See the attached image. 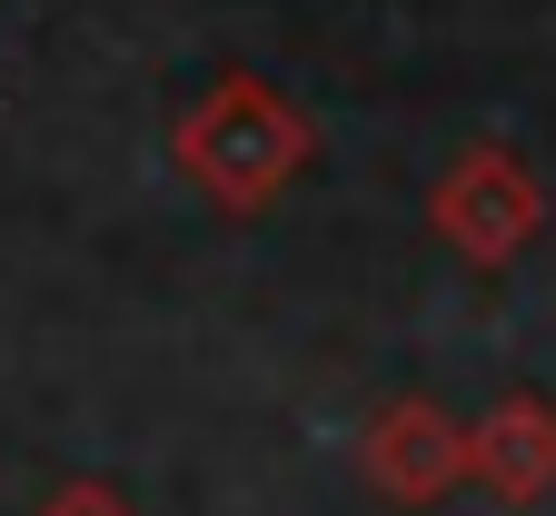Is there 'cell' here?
I'll return each instance as SVG.
<instances>
[{
	"mask_svg": "<svg viewBox=\"0 0 556 516\" xmlns=\"http://www.w3.org/2000/svg\"><path fill=\"white\" fill-rule=\"evenodd\" d=\"M428 229H438V249H457L477 278H497V268H517V259L536 249L546 189H536V169L507 150V139H467V150L438 169V189H428Z\"/></svg>",
	"mask_w": 556,
	"mask_h": 516,
	"instance_id": "2",
	"label": "cell"
},
{
	"mask_svg": "<svg viewBox=\"0 0 556 516\" xmlns=\"http://www.w3.org/2000/svg\"><path fill=\"white\" fill-rule=\"evenodd\" d=\"M467 477L497 496V506H546L556 496V398L507 388L467 427Z\"/></svg>",
	"mask_w": 556,
	"mask_h": 516,
	"instance_id": "4",
	"label": "cell"
},
{
	"mask_svg": "<svg viewBox=\"0 0 556 516\" xmlns=\"http://www.w3.org/2000/svg\"><path fill=\"white\" fill-rule=\"evenodd\" d=\"M169 160L179 179H199L208 199H219L229 218H258L299 189V169L318 160V129L289 90H268L258 70H229V80H208L179 129H169Z\"/></svg>",
	"mask_w": 556,
	"mask_h": 516,
	"instance_id": "1",
	"label": "cell"
},
{
	"mask_svg": "<svg viewBox=\"0 0 556 516\" xmlns=\"http://www.w3.org/2000/svg\"><path fill=\"white\" fill-rule=\"evenodd\" d=\"M358 477L378 506H438L447 487H467V427L438 407V398H388L368 427H358Z\"/></svg>",
	"mask_w": 556,
	"mask_h": 516,
	"instance_id": "3",
	"label": "cell"
},
{
	"mask_svg": "<svg viewBox=\"0 0 556 516\" xmlns=\"http://www.w3.org/2000/svg\"><path fill=\"white\" fill-rule=\"evenodd\" d=\"M30 516H139V506H129V496H119L110 477H60V487H50V496H40Z\"/></svg>",
	"mask_w": 556,
	"mask_h": 516,
	"instance_id": "5",
	"label": "cell"
}]
</instances>
